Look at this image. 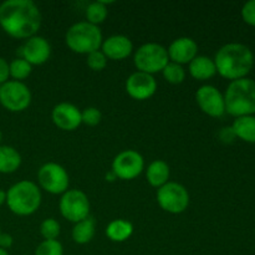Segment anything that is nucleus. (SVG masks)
<instances>
[{
    "mask_svg": "<svg viewBox=\"0 0 255 255\" xmlns=\"http://www.w3.org/2000/svg\"><path fill=\"white\" fill-rule=\"evenodd\" d=\"M217 72L231 81L244 79L254 66V54L247 45L229 42L223 45L214 56Z\"/></svg>",
    "mask_w": 255,
    "mask_h": 255,
    "instance_id": "2",
    "label": "nucleus"
},
{
    "mask_svg": "<svg viewBox=\"0 0 255 255\" xmlns=\"http://www.w3.org/2000/svg\"><path fill=\"white\" fill-rule=\"evenodd\" d=\"M219 136H221V139L223 142H232L234 138H237L236 134H234L233 129H232V127H224V128H222L221 133H219Z\"/></svg>",
    "mask_w": 255,
    "mask_h": 255,
    "instance_id": "34",
    "label": "nucleus"
},
{
    "mask_svg": "<svg viewBox=\"0 0 255 255\" xmlns=\"http://www.w3.org/2000/svg\"><path fill=\"white\" fill-rule=\"evenodd\" d=\"M0 255H10V254H9V252H7V251L0 248Z\"/></svg>",
    "mask_w": 255,
    "mask_h": 255,
    "instance_id": "37",
    "label": "nucleus"
},
{
    "mask_svg": "<svg viewBox=\"0 0 255 255\" xmlns=\"http://www.w3.org/2000/svg\"><path fill=\"white\" fill-rule=\"evenodd\" d=\"M144 159L141 153L134 149H125L120 152L112 161L111 171L122 181H132L142 173Z\"/></svg>",
    "mask_w": 255,
    "mask_h": 255,
    "instance_id": "11",
    "label": "nucleus"
},
{
    "mask_svg": "<svg viewBox=\"0 0 255 255\" xmlns=\"http://www.w3.org/2000/svg\"><path fill=\"white\" fill-rule=\"evenodd\" d=\"M6 202V192L0 188V207Z\"/></svg>",
    "mask_w": 255,
    "mask_h": 255,
    "instance_id": "35",
    "label": "nucleus"
},
{
    "mask_svg": "<svg viewBox=\"0 0 255 255\" xmlns=\"http://www.w3.org/2000/svg\"><path fill=\"white\" fill-rule=\"evenodd\" d=\"M115 179H117V177L115 176V173L112 171H110L109 173L106 174V181H109V182H114Z\"/></svg>",
    "mask_w": 255,
    "mask_h": 255,
    "instance_id": "36",
    "label": "nucleus"
},
{
    "mask_svg": "<svg viewBox=\"0 0 255 255\" xmlns=\"http://www.w3.org/2000/svg\"><path fill=\"white\" fill-rule=\"evenodd\" d=\"M51 120L55 126L62 131H75L82 124L81 111L69 102L57 104L52 109Z\"/></svg>",
    "mask_w": 255,
    "mask_h": 255,
    "instance_id": "15",
    "label": "nucleus"
},
{
    "mask_svg": "<svg viewBox=\"0 0 255 255\" xmlns=\"http://www.w3.org/2000/svg\"><path fill=\"white\" fill-rule=\"evenodd\" d=\"M189 193L186 187L177 182H167L157 189V203L164 212L181 214L189 206Z\"/></svg>",
    "mask_w": 255,
    "mask_h": 255,
    "instance_id": "7",
    "label": "nucleus"
},
{
    "mask_svg": "<svg viewBox=\"0 0 255 255\" xmlns=\"http://www.w3.org/2000/svg\"><path fill=\"white\" fill-rule=\"evenodd\" d=\"M101 51L107 60L121 61L127 59L133 51V44L131 39L125 35H112L102 41Z\"/></svg>",
    "mask_w": 255,
    "mask_h": 255,
    "instance_id": "17",
    "label": "nucleus"
},
{
    "mask_svg": "<svg viewBox=\"0 0 255 255\" xmlns=\"http://www.w3.org/2000/svg\"><path fill=\"white\" fill-rule=\"evenodd\" d=\"M31 91L24 82L9 80L0 85V105L7 111H25L31 104Z\"/></svg>",
    "mask_w": 255,
    "mask_h": 255,
    "instance_id": "8",
    "label": "nucleus"
},
{
    "mask_svg": "<svg viewBox=\"0 0 255 255\" xmlns=\"http://www.w3.org/2000/svg\"><path fill=\"white\" fill-rule=\"evenodd\" d=\"M10 77L14 79V81H21L27 79L32 71V66L27 61H25L21 57L14 59L9 64Z\"/></svg>",
    "mask_w": 255,
    "mask_h": 255,
    "instance_id": "25",
    "label": "nucleus"
},
{
    "mask_svg": "<svg viewBox=\"0 0 255 255\" xmlns=\"http://www.w3.org/2000/svg\"><path fill=\"white\" fill-rule=\"evenodd\" d=\"M12 244H14V239H12V237L10 236V234L7 233L0 234V248L7 251V249L11 248Z\"/></svg>",
    "mask_w": 255,
    "mask_h": 255,
    "instance_id": "33",
    "label": "nucleus"
},
{
    "mask_svg": "<svg viewBox=\"0 0 255 255\" xmlns=\"http://www.w3.org/2000/svg\"><path fill=\"white\" fill-rule=\"evenodd\" d=\"M133 62L134 66L137 67V71L154 75L157 72H162V70L169 62L168 52L163 45L157 42H147L136 50Z\"/></svg>",
    "mask_w": 255,
    "mask_h": 255,
    "instance_id": "6",
    "label": "nucleus"
},
{
    "mask_svg": "<svg viewBox=\"0 0 255 255\" xmlns=\"http://www.w3.org/2000/svg\"><path fill=\"white\" fill-rule=\"evenodd\" d=\"M41 22V11L32 0H6L0 4V27L14 39L35 36Z\"/></svg>",
    "mask_w": 255,
    "mask_h": 255,
    "instance_id": "1",
    "label": "nucleus"
},
{
    "mask_svg": "<svg viewBox=\"0 0 255 255\" xmlns=\"http://www.w3.org/2000/svg\"><path fill=\"white\" fill-rule=\"evenodd\" d=\"M162 75L164 80L172 85H179L186 80V70L183 69V66L171 61L162 70Z\"/></svg>",
    "mask_w": 255,
    "mask_h": 255,
    "instance_id": "26",
    "label": "nucleus"
},
{
    "mask_svg": "<svg viewBox=\"0 0 255 255\" xmlns=\"http://www.w3.org/2000/svg\"><path fill=\"white\" fill-rule=\"evenodd\" d=\"M188 70L191 76L198 81H206L217 74L214 60L204 55H197L188 64Z\"/></svg>",
    "mask_w": 255,
    "mask_h": 255,
    "instance_id": "18",
    "label": "nucleus"
},
{
    "mask_svg": "<svg viewBox=\"0 0 255 255\" xmlns=\"http://www.w3.org/2000/svg\"><path fill=\"white\" fill-rule=\"evenodd\" d=\"M226 112L233 117L255 115V80L244 79L231 81L224 94Z\"/></svg>",
    "mask_w": 255,
    "mask_h": 255,
    "instance_id": "3",
    "label": "nucleus"
},
{
    "mask_svg": "<svg viewBox=\"0 0 255 255\" xmlns=\"http://www.w3.org/2000/svg\"><path fill=\"white\" fill-rule=\"evenodd\" d=\"M1 141H2V133L1 131H0V146H1Z\"/></svg>",
    "mask_w": 255,
    "mask_h": 255,
    "instance_id": "38",
    "label": "nucleus"
},
{
    "mask_svg": "<svg viewBox=\"0 0 255 255\" xmlns=\"http://www.w3.org/2000/svg\"><path fill=\"white\" fill-rule=\"evenodd\" d=\"M157 81L153 75L136 71L126 80V92L131 99L137 101L148 100L156 94Z\"/></svg>",
    "mask_w": 255,
    "mask_h": 255,
    "instance_id": "13",
    "label": "nucleus"
},
{
    "mask_svg": "<svg viewBox=\"0 0 255 255\" xmlns=\"http://www.w3.org/2000/svg\"><path fill=\"white\" fill-rule=\"evenodd\" d=\"M242 17L251 26H255V0H249L242 7Z\"/></svg>",
    "mask_w": 255,
    "mask_h": 255,
    "instance_id": "31",
    "label": "nucleus"
},
{
    "mask_svg": "<svg viewBox=\"0 0 255 255\" xmlns=\"http://www.w3.org/2000/svg\"><path fill=\"white\" fill-rule=\"evenodd\" d=\"M41 191L31 181H20L6 192V206L14 214L27 217L34 214L41 204Z\"/></svg>",
    "mask_w": 255,
    "mask_h": 255,
    "instance_id": "4",
    "label": "nucleus"
},
{
    "mask_svg": "<svg viewBox=\"0 0 255 255\" xmlns=\"http://www.w3.org/2000/svg\"><path fill=\"white\" fill-rule=\"evenodd\" d=\"M109 15V9L106 5L99 0V1L90 2L86 7V21L99 26V24L104 22Z\"/></svg>",
    "mask_w": 255,
    "mask_h": 255,
    "instance_id": "24",
    "label": "nucleus"
},
{
    "mask_svg": "<svg viewBox=\"0 0 255 255\" xmlns=\"http://www.w3.org/2000/svg\"><path fill=\"white\" fill-rule=\"evenodd\" d=\"M231 127L237 138L248 143H255V116L237 117Z\"/></svg>",
    "mask_w": 255,
    "mask_h": 255,
    "instance_id": "22",
    "label": "nucleus"
},
{
    "mask_svg": "<svg viewBox=\"0 0 255 255\" xmlns=\"http://www.w3.org/2000/svg\"><path fill=\"white\" fill-rule=\"evenodd\" d=\"M37 182L50 194H64L69 189L70 178L66 169L59 163L47 162L37 171Z\"/></svg>",
    "mask_w": 255,
    "mask_h": 255,
    "instance_id": "10",
    "label": "nucleus"
},
{
    "mask_svg": "<svg viewBox=\"0 0 255 255\" xmlns=\"http://www.w3.org/2000/svg\"><path fill=\"white\" fill-rule=\"evenodd\" d=\"M35 255H64V248L59 241H42L35 249Z\"/></svg>",
    "mask_w": 255,
    "mask_h": 255,
    "instance_id": "28",
    "label": "nucleus"
},
{
    "mask_svg": "<svg viewBox=\"0 0 255 255\" xmlns=\"http://www.w3.org/2000/svg\"><path fill=\"white\" fill-rule=\"evenodd\" d=\"M169 174H171V169H169L168 164L162 159H156L147 167L146 178L152 187L158 189L164 186L167 182H169Z\"/></svg>",
    "mask_w": 255,
    "mask_h": 255,
    "instance_id": "19",
    "label": "nucleus"
},
{
    "mask_svg": "<svg viewBox=\"0 0 255 255\" xmlns=\"http://www.w3.org/2000/svg\"><path fill=\"white\" fill-rule=\"evenodd\" d=\"M104 36L97 25L87 21L75 22L67 29L65 42L72 52L89 55L101 49Z\"/></svg>",
    "mask_w": 255,
    "mask_h": 255,
    "instance_id": "5",
    "label": "nucleus"
},
{
    "mask_svg": "<svg viewBox=\"0 0 255 255\" xmlns=\"http://www.w3.org/2000/svg\"><path fill=\"white\" fill-rule=\"evenodd\" d=\"M61 233L60 223L54 218H47L40 224V234L44 241H56Z\"/></svg>",
    "mask_w": 255,
    "mask_h": 255,
    "instance_id": "27",
    "label": "nucleus"
},
{
    "mask_svg": "<svg viewBox=\"0 0 255 255\" xmlns=\"http://www.w3.org/2000/svg\"><path fill=\"white\" fill-rule=\"evenodd\" d=\"M9 77H10L9 62H7L4 57H0V85L9 81Z\"/></svg>",
    "mask_w": 255,
    "mask_h": 255,
    "instance_id": "32",
    "label": "nucleus"
},
{
    "mask_svg": "<svg viewBox=\"0 0 255 255\" xmlns=\"http://www.w3.org/2000/svg\"><path fill=\"white\" fill-rule=\"evenodd\" d=\"M133 234V226L126 219H115L106 227V236L110 241L122 243L131 238Z\"/></svg>",
    "mask_w": 255,
    "mask_h": 255,
    "instance_id": "23",
    "label": "nucleus"
},
{
    "mask_svg": "<svg viewBox=\"0 0 255 255\" xmlns=\"http://www.w3.org/2000/svg\"><path fill=\"white\" fill-rule=\"evenodd\" d=\"M95 233H96V222L92 217L89 216L87 218L75 223L71 233L72 241L76 244L84 246L94 239Z\"/></svg>",
    "mask_w": 255,
    "mask_h": 255,
    "instance_id": "20",
    "label": "nucleus"
},
{
    "mask_svg": "<svg viewBox=\"0 0 255 255\" xmlns=\"http://www.w3.org/2000/svg\"><path fill=\"white\" fill-rule=\"evenodd\" d=\"M21 154L11 146H0V173L10 174L21 166Z\"/></svg>",
    "mask_w": 255,
    "mask_h": 255,
    "instance_id": "21",
    "label": "nucleus"
},
{
    "mask_svg": "<svg viewBox=\"0 0 255 255\" xmlns=\"http://www.w3.org/2000/svg\"><path fill=\"white\" fill-rule=\"evenodd\" d=\"M102 114L96 107H86L84 111H81V121L86 126H97L101 122Z\"/></svg>",
    "mask_w": 255,
    "mask_h": 255,
    "instance_id": "30",
    "label": "nucleus"
},
{
    "mask_svg": "<svg viewBox=\"0 0 255 255\" xmlns=\"http://www.w3.org/2000/svg\"><path fill=\"white\" fill-rule=\"evenodd\" d=\"M21 59L29 62L31 66L34 65H44L51 56V45L44 36L35 35L29 37L20 49Z\"/></svg>",
    "mask_w": 255,
    "mask_h": 255,
    "instance_id": "14",
    "label": "nucleus"
},
{
    "mask_svg": "<svg viewBox=\"0 0 255 255\" xmlns=\"http://www.w3.org/2000/svg\"><path fill=\"white\" fill-rule=\"evenodd\" d=\"M61 216L71 223H77L90 216V201L85 192L80 189H67L59 202Z\"/></svg>",
    "mask_w": 255,
    "mask_h": 255,
    "instance_id": "9",
    "label": "nucleus"
},
{
    "mask_svg": "<svg viewBox=\"0 0 255 255\" xmlns=\"http://www.w3.org/2000/svg\"><path fill=\"white\" fill-rule=\"evenodd\" d=\"M0 234H1V231H0Z\"/></svg>",
    "mask_w": 255,
    "mask_h": 255,
    "instance_id": "39",
    "label": "nucleus"
},
{
    "mask_svg": "<svg viewBox=\"0 0 255 255\" xmlns=\"http://www.w3.org/2000/svg\"><path fill=\"white\" fill-rule=\"evenodd\" d=\"M196 102L202 112L209 117H222L226 114L224 95L213 85H203L196 92Z\"/></svg>",
    "mask_w": 255,
    "mask_h": 255,
    "instance_id": "12",
    "label": "nucleus"
},
{
    "mask_svg": "<svg viewBox=\"0 0 255 255\" xmlns=\"http://www.w3.org/2000/svg\"><path fill=\"white\" fill-rule=\"evenodd\" d=\"M86 64L92 71H102L107 66V57L101 50H97L87 55Z\"/></svg>",
    "mask_w": 255,
    "mask_h": 255,
    "instance_id": "29",
    "label": "nucleus"
},
{
    "mask_svg": "<svg viewBox=\"0 0 255 255\" xmlns=\"http://www.w3.org/2000/svg\"><path fill=\"white\" fill-rule=\"evenodd\" d=\"M169 61L178 65L189 64L198 54V45L192 37L182 36L173 40L167 49Z\"/></svg>",
    "mask_w": 255,
    "mask_h": 255,
    "instance_id": "16",
    "label": "nucleus"
}]
</instances>
